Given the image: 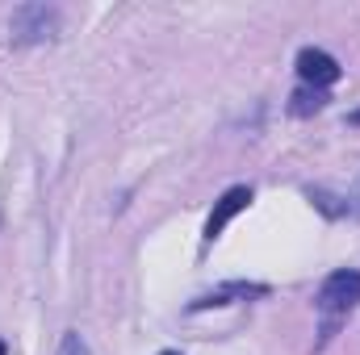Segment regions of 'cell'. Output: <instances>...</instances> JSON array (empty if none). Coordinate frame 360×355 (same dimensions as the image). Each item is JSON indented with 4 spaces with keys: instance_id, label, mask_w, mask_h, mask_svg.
<instances>
[{
    "instance_id": "5b68a950",
    "label": "cell",
    "mask_w": 360,
    "mask_h": 355,
    "mask_svg": "<svg viewBox=\"0 0 360 355\" xmlns=\"http://www.w3.org/2000/svg\"><path fill=\"white\" fill-rule=\"evenodd\" d=\"M264 293H269L264 284H239V280H235V284H226V288H214V293L197 297L188 309L197 314V309H210V305H231V297H243V301H248V297H264Z\"/></svg>"
},
{
    "instance_id": "30bf717a",
    "label": "cell",
    "mask_w": 360,
    "mask_h": 355,
    "mask_svg": "<svg viewBox=\"0 0 360 355\" xmlns=\"http://www.w3.org/2000/svg\"><path fill=\"white\" fill-rule=\"evenodd\" d=\"M0 355H4V343H0Z\"/></svg>"
},
{
    "instance_id": "3957f363",
    "label": "cell",
    "mask_w": 360,
    "mask_h": 355,
    "mask_svg": "<svg viewBox=\"0 0 360 355\" xmlns=\"http://www.w3.org/2000/svg\"><path fill=\"white\" fill-rule=\"evenodd\" d=\"M297 76H302L306 88L327 92L340 80V63H335V55H327L319 46H306V51H297Z\"/></svg>"
},
{
    "instance_id": "ba28073f",
    "label": "cell",
    "mask_w": 360,
    "mask_h": 355,
    "mask_svg": "<svg viewBox=\"0 0 360 355\" xmlns=\"http://www.w3.org/2000/svg\"><path fill=\"white\" fill-rule=\"evenodd\" d=\"M352 121H356V126H360V113H352Z\"/></svg>"
},
{
    "instance_id": "8992f818",
    "label": "cell",
    "mask_w": 360,
    "mask_h": 355,
    "mask_svg": "<svg viewBox=\"0 0 360 355\" xmlns=\"http://www.w3.org/2000/svg\"><path fill=\"white\" fill-rule=\"evenodd\" d=\"M327 105V92H319V88H302L293 92V105H289V113H297V117H310V113H319Z\"/></svg>"
},
{
    "instance_id": "7a4b0ae2",
    "label": "cell",
    "mask_w": 360,
    "mask_h": 355,
    "mask_svg": "<svg viewBox=\"0 0 360 355\" xmlns=\"http://www.w3.org/2000/svg\"><path fill=\"white\" fill-rule=\"evenodd\" d=\"M59 25H63V17H59L55 4H21V8H13V17H8V34H13L17 46L55 42Z\"/></svg>"
},
{
    "instance_id": "9c48e42d",
    "label": "cell",
    "mask_w": 360,
    "mask_h": 355,
    "mask_svg": "<svg viewBox=\"0 0 360 355\" xmlns=\"http://www.w3.org/2000/svg\"><path fill=\"white\" fill-rule=\"evenodd\" d=\"M160 355H180V351H160Z\"/></svg>"
},
{
    "instance_id": "6da1fadb",
    "label": "cell",
    "mask_w": 360,
    "mask_h": 355,
    "mask_svg": "<svg viewBox=\"0 0 360 355\" xmlns=\"http://www.w3.org/2000/svg\"><path fill=\"white\" fill-rule=\"evenodd\" d=\"M356 305H360V272L356 267H340V272H331V276L319 284V293H314V309L323 314L327 335H331L335 322H344Z\"/></svg>"
},
{
    "instance_id": "52a82bcc",
    "label": "cell",
    "mask_w": 360,
    "mask_h": 355,
    "mask_svg": "<svg viewBox=\"0 0 360 355\" xmlns=\"http://www.w3.org/2000/svg\"><path fill=\"white\" fill-rule=\"evenodd\" d=\"M59 355H89V347H84V339H80L76 330H68L63 343H59Z\"/></svg>"
},
{
    "instance_id": "277c9868",
    "label": "cell",
    "mask_w": 360,
    "mask_h": 355,
    "mask_svg": "<svg viewBox=\"0 0 360 355\" xmlns=\"http://www.w3.org/2000/svg\"><path fill=\"white\" fill-rule=\"evenodd\" d=\"M248 205H252V188H248V184H235V188H226V192L218 196V205L210 209V217H205V243L222 239V230L231 226V217H239Z\"/></svg>"
}]
</instances>
